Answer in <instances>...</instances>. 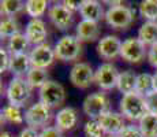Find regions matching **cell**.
I'll list each match as a JSON object with an SVG mask.
<instances>
[{
  "instance_id": "cell-1",
  "label": "cell",
  "mask_w": 157,
  "mask_h": 137,
  "mask_svg": "<svg viewBox=\"0 0 157 137\" xmlns=\"http://www.w3.org/2000/svg\"><path fill=\"white\" fill-rule=\"evenodd\" d=\"M120 114L128 121H141L147 114V107L145 97L138 93L124 95L120 100Z\"/></svg>"
},
{
  "instance_id": "cell-2",
  "label": "cell",
  "mask_w": 157,
  "mask_h": 137,
  "mask_svg": "<svg viewBox=\"0 0 157 137\" xmlns=\"http://www.w3.org/2000/svg\"><path fill=\"white\" fill-rule=\"evenodd\" d=\"M83 112L90 119H100L102 115L111 111V100L104 92H94L86 96L82 104Z\"/></svg>"
},
{
  "instance_id": "cell-3",
  "label": "cell",
  "mask_w": 157,
  "mask_h": 137,
  "mask_svg": "<svg viewBox=\"0 0 157 137\" xmlns=\"http://www.w3.org/2000/svg\"><path fill=\"white\" fill-rule=\"evenodd\" d=\"M7 100L11 106L23 107L32 96V87L23 77H14L7 87Z\"/></svg>"
},
{
  "instance_id": "cell-4",
  "label": "cell",
  "mask_w": 157,
  "mask_h": 137,
  "mask_svg": "<svg viewBox=\"0 0 157 137\" xmlns=\"http://www.w3.org/2000/svg\"><path fill=\"white\" fill-rule=\"evenodd\" d=\"M105 21L112 29L124 30L134 22V13L130 7L120 6H111L105 11Z\"/></svg>"
},
{
  "instance_id": "cell-5",
  "label": "cell",
  "mask_w": 157,
  "mask_h": 137,
  "mask_svg": "<svg viewBox=\"0 0 157 137\" xmlns=\"http://www.w3.org/2000/svg\"><path fill=\"white\" fill-rule=\"evenodd\" d=\"M52 119V108L41 102L32 104L25 112V122L32 129H41L49 123Z\"/></svg>"
},
{
  "instance_id": "cell-6",
  "label": "cell",
  "mask_w": 157,
  "mask_h": 137,
  "mask_svg": "<svg viewBox=\"0 0 157 137\" xmlns=\"http://www.w3.org/2000/svg\"><path fill=\"white\" fill-rule=\"evenodd\" d=\"M53 51H55V56L59 60L71 62V60H75L79 56L81 51H82V45H81V41L77 38V36L68 34V36H63L56 42Z\"/></svg>"
},
{
  "instance_id": "cell-7",
  "label": "cell",
  "mask_w": 157,
  "mask_h": 137,
  "mask_svg": "<svg viewBox=\"0 0 157 137\" xmlns=\"http://www.w3.org/2000/svg\"><path fill=\"white\" fill-rule=\"evenodd\" d=\"M40 102L47 104L51 108H57L64 103L66 100V91L62 84L56 81H48L44 87L40 88L38 92Z\"/></svg>"
},
{
  "instance_id": "cell-8",
  "label": "cell",
  "mask_w": 157,
  "mask_h": 137,
  "mask_svg": "<svg viewBox=\"0 0 157 137\" xmlns=\"http://www.w3.org/2000/svg\"><path fill=\"white\" fill-rule=\"evenodd\" d=\"M146 50H145V44L140 38L130 37L126 38L122 42V48H120V56L123 60L128 63H141L144 60Z\"/></svg>"
},
{
  "instance_id": "cell-9",
  "label": "cell",
  "mask_w": 157,
  "mask_h": 137,
  "mask_svg": "<svg viewBox=\"0 0 157 137\" xmlns=\"http://www.w3.org/2000/svg\"><path fill=\"white\" fill-rule=\"evenodd\" d=\"M119 74L112 63H102L94 71V82L102 91H111L117 85Z\"/></svg>"
},
{
  "instance_id": "cell-10",
  "label": "cell",
  "mask_w": 157,
  "mask_h": 137,
  "mask_svg": "<svg viewBox=\"0 0 157 137\" xmlns=\"http://www.w3.org/2000/svg\"><path fill=\"white\" fill-rule=\"evenodd\" d=\"M94 81V71L89 63H75L70 71V82L79 89H86Z\"/></svg>"
},
{
  "instance_id": "cell-11",
  "label": "cell",
  "mask_w": 157,
  "mask_h": 137,
  "mask_svg": "<svg viewBox=\"0 0 157 137\" xmlns=\"http://www.w3.org/2000/svg\"><path fill=\"white\" fill-rule=\"evenodd\" d=\"M48 17H49L51 22L53 23V26L62 32L68 30L74 23V15L63 4H53L48 10Z\"/></svg>"
},
{
  "instance_id": "cell-12",
  "label": "cell",
  "mask_w": 157,
  "mask_h": 137,
  "mask_svg": "<svg viewBox=\"0 0 157 137\" xmlns=\"http://www.w3.org/2000/svg\"><path fill=\"white\" fill-rule=\"evenodd\" d=\"M30 63L32 67H37V69H45L49 67L55 60V51L51 48V45L48 44H41L37 45L30 52Z\"/></svg>"
},
{
  "instance_id": "cell-13",
  "label": "cell",
  "mask_w": 157,
  "mask_h": 137,
  "mask_svg": "<svg viewBox=\"0 0 157 137\" xmlns=\"http://www.w3.org/2000/svg\"><path fill=\"white\" fill-rule=\"evenodd\" d=\"M120 48H122V41L119 40V37L113 34H108L98 41L96 50L101 58L111 60L120 56Z\"/></svg>"
},
{
  "instance_id": "cell-14",
  "label": "cell",
  "mask_w": 157,
  "mask_h": 137,
  "mask_svg": "<svg viewBox=\"0 0 157 137\" xmlns=\"http://www.w3.org/2000/svg\"><path fill=\"white\" fill-rule=\"evenodd\" d=\"M25 36L28 37L30 44H34L36 47L45 44L48 36V30L45 23L41 19H30L25 27Z\"/></svg>"
},
{
  "instance_id": "cell-15",
  "label": "cell",
  "mask_w": 157,
  "mask_h": 137,
  "mask_svg": "<svg viewBox=\"0 0 157 137\" xmlns=\"http://www.w3.org/2000/svg\"><path fill=\"white\" fill-rule=\"evenodd\" d=\"M97 121L100 122L102 130H104L107 135L117 136L126 127L124 117H123L122 114H117V112L109 111L105 115H102L100 119H97Z\"/></svg>"
},
{
  "instance_id": "cell-16",
  "label": "cell",
  "mask_w": 157,
  "mask_h": 137,
  "mask_svg": "<svg viewBox=\"0 0 157 137\" xmlns=\"http://www.w3.org/2000/svg\"><path fill=\"white\" fill-rule=\"evenodd\" d=\"M78 112L75 108L72 107H64L60 111H57L56 117H55V123L56 127L62 132H66V130H72L75 126L78 125Z\"/></svg>"
},
{
  "instance_id": "cell-17",
  "label": "cell",
  "mask_w": 157,
  "mask_h": 137,
  "mask_svg": "<svg viewBox=\"0 0 157 137\" xmlns=\"http://www.w3.org/2000/svg\"><path fill=\"white\" fill-rule=\"evenodd\" d=\"M81 15L85 21H90V22H96L101 21L102 18H105L104 8H102L100 2L96 0H83L81 3Z\"/></svg>"
},
{
  "instance_id": "cell-18",
  "label": "cell",
  "mask_w": 157,
  "mask_h": 137,
  "mask_svg": "<svg viewBox=\"0 0 157 137\" xmlns=\"http://www.w3.org/2000/svg\"><path fill=\"white\" fill-rule=\"evenodd\" d=\"M100 37V27L96 22L82 19L77 25V38L79 41H96Z\"/></svg>"
},
{
  "instance_id": "cell-19",
  "label": "cell",
  "mask_w": 157,
  "mask_h": 137,
  "mask_svg": "<svg viewBox=\"0 0 157 137\" xmlns=\"http://www.w3.org/2000/svg\"><path fill=\"white\" fill-rule=\"evenodd\" d=\"M30 69H32V63H30V56L28 54L11 55L10 71L13 73L15 77H22L25 74L28 75Z\"/></svg>"
},
{
  "instance_id": "cell-20",
  "label": "cell",
  "mask_w": 157,
  "mask_h": 137,
  "mask_svg": "<svg viewBox=\"0 0 157 137\" xmlns=\"http://www.w3.org/2000/svg\"><path fill=\"white\" fill-rule=\"evenodd\" d=\"M137 78H138V74H135V71H132V70H126V71L119 74L116 88L119 89L120 93H123V96L134 93L135 85H137Z\"/></svg>"
},
{
  "instance_id": "cell-21",
  "label": "cell",
  "mask_w": 157,
  "mask_h": 137,
  "mask_svg": "<svg viewBox=\"0 0 157 137\" xmlns=\"http://www.w3.org/2000/svg\"><path fill=\"white\" fill-rule=\"evenodd\" d=\"M138 38L145 45H150L157 42V23L156 22H145L138 30Z\"/></svg>"
},
{
  "instance_id": "cell-22",
  "label": "cell",
  "mask_w": 157,
  "mask_h": 137,
  "mask_svg": "<svg viewBox=\"0 0 157 137\" xmlns=\"http://www.w3.org/2000/svg\"><path fill=\"white\" fill-rule=\"evenodd\" d=\"M155 92V82H153V75L149 73H142L138 74L137 85H135V93L140 96L146 97L150 93Z\"/></svg>"
},
{
  "instance_id": "cell-23",
  "label": "cell",
  "mask_w": 157,
  "mask_h": 137,
  "mask_svg": "<svg viewBox=\"0 0 157 137\" xmlns=\"http://www.w3.org/2000/svg\"><path fill=\"white\" fill-rule=\"evenodd\" d=\"M29 40L25 34L18 33V34L13 36L11 38H8L7 44V51L11 55H19V54H26V50L29 47Z\"/></svg>"
},
{
  "instance_id": "cell-24",
  "label": "cell",
  "mask_w": 157,
  "mask_h": 137,
  "mask_svg": "<svg viewBox=\"0 0 157 137\" xmlns=\"http://www.w3.org/2000/svg\"><path fill=\"white\" fill-rule=\"evenodd\" d=\"M23 121H25V115L21 111V107L8 104L2 110V122H7L11 125H21Z\"/></svg>"
},
{
  "instance_id": "cell-25",
  "label": "cell",
  "mask_w": 157,
  "mask_h": 137,
  "mask_svg": "<svg viewBox=\"0 0 157 137\" xmlns=\"http://www.w3.org/2000/svg\"><path fill=\"white\" fill-rule=\"evenodd\" d=\"M138 127L144 137H157V115L147 112L140 121Z\"/></svg>"
},
{
  "instance_id": "cell-26",
  "label": "cell",
  "mask_w": 157,
  "mask_h": 137,
  "mask_svg": "<svg viewBox=\"0 0 157 137\" xmlns=\"http://www.w3.org/2000/svg\"><path fill=\"white\" fill-rule=\"evenodd\" d=\"M26 80L30 84L32 88H41L47 84L48 81V73L45 69H37V67H32L29 70Z\"/></svg>"
},
{
  "instance_id": "cell-27",
  "label": "cell",
  "mask_w": 157,
  "mask_h": 137,
  "mask_svg": "<svg viewBox=\"0 0 157 137\" xmlns=\"http://www.w3.org/2000/svg\"><path fill=\"white\" fill-rule=\"evenodd\" d=\"M19 33V23L14 17H7L0 23V36L2 38H11Z\"/></svg>"
},
{
  "instance_id": "cell-28",
  "label": "cell",
  "mask_w": 157,
  "mask_h": 137,
  "mask_svg": "<svg viewBox=\"0 0 157 137\" xmlns=\"http://www.w3.org/2000/svg\"><path fill=\"white\" fill-rule=\"evenodd\" d=\"M48 2L45 0H28L25 6V10L32 19H38V17H43L47 11Z\"/></svg>"
},
{
  "instance_id": "cell-29",
  "label": "cell",
  "mask_w": 157,
  "mask_h": 137,
  "mask_svg": "<svg viewBox=\"0 0 157 137\" xmlns=\"http://www.w3.org/2000/svg\"><path fill=\"white\" fill-rule=\"evenodd\" d=\"M140 14L146 19V22L157 21V0H145L140 4Z\"/></svg>"
},
{
  "instance_id": "cell-30",
  "label": "cell",
  "mask_w": 157,
  "mask_h": 137,
  "mask_svg": "<svg viewBox=\"0 0 157 137\" xmlns=\"http://www.w3.org/2000/svg\"><path fill=\"white\" fill-rule=\"evenodd\" d=\"M26 3L19 0H4L2 2V14L6 17H14L15 14L21 13L25 8Z\"/></svg>"
},
{
  "instance_id": "cell-31",
  "label": "cell",
  "mask_w": 157,
  "mask_h": 137,
  "mask_svg": "<svg viewBox=\"0 0 157 137\" xmlns=\"http://www.w3.org/2000/svg\"><path fill=\"white\" fill-rule=\"evenodd\" d=\"M104 130H102L101 125L98 121L90 119L87 121L83 126V135L85 137H104Z\"/></svg>"
},
{
  "instance_id": "cell-32",
  "label": "cell",
  "mask_w": 157,
  "mask_h": 137,
  "mask_svg": "<svg viewBox=\"0 0 157 137\" xmlns=\"http://www.w3.org/2000/svg\"><path fill=\"white\" fill-rule=\"evenodd\" d=\"M117 137H144L140 127L134 125H126V127L117 135Z\"/></svg>"
},
{
  "instance_id": "cell-33",
  "label": "cell",
  "mask_w": 157,
  "mask_h": 137,
  "mask_svg": "<svg viewBox=\"0 0 157 137\" xmlns=\"http://www.w3.org/2000/svg\"><path fill=\"white\" fill-rule=\"evenodd\" d=\"M10 62H11V56L8 55V51L6 48L0 50V71L4 73L7 70H10Z\"/></svg>"
},
{
  "instance_id": "cell-34",
  "label": "cell",
  "mask_w": 157,
  "mask_h": 137,
  "mask_svg": "<svg viewBox=\"0 0 157 137\" xmlns=\"http://www.w3.org/2000/svg\"><path fill=\"white\" fill-rule=\"evenodd\" d=\"M145 102H146L147 112L157 115V92H156V91L153 93H150L149 96L145 97Z\"/></svg>"
},
{
  "instance_id": "cell-35",
  "label": "cell",
  "mask_w": 157,
  "mask_h": 137,
  "mask_svg": "<svg viewBox=\"0 0 157 137\" xmlns=\"http://www.w3.org/2000/svg\"><path fill=\"white\" fill-rule=\"evenodd\" d=\"M40 137H63L62 130H59L56 126H47L41 130Z\"/></svg>"
},
{
  "instance_id": "cell-36",
  "label": "cell",
  "mask_w": 157,
  "mask_h": 137,
  "mask_svg": "<svg viewBox=\"0 0 157 137\" xmlns=\"http://www.w3.org/2000/svg\"><path fill=\"white\" fill-rule=\"evenodd\" d=\"M147 60L153 67H157V42L153 44L149 48V52H147Z\"/></svg>"
},
{
  "instance_id": "cell-37",
  "label": "cell",
  "mask_w": 157,
  "mask_h": 137,
  "mask_svg": "<svg viewBox=\"0 0 157 137\" xmlns=\"http://www.w3.org/2000/svg\"><path fill=\"white\" fill-rule=\"evenodd\" d=\"M81 3L82 2H71V0H66V2H63L62 4L64 6L67 10H70L71 13H74V11H79L81 10Z\"/></svg>"
},
{
  "instance_id": "cell-38",
  "label": "cell",
  "mask_w": 157,
  "mask_h": 137,
  "mask_svg": "<svg viewBox=\"0 0 157 137\" xmlns=\"http://www.w3.org/2000/svg\"><path fill=\"white\" fill-rule=\"evenodd\" d=\"M18 137H40V133H37L36 129H32V127H26L22 132L19 133Z\"/></svg>"
},
{
  "instance_id": "cell-39",
  "label": "cell",
  "mask_w": 157,
  "mask_h": 137,
  "mask_svg": "<svg viewBox=\"0 0 157 137\" xmlns=\"http://www.w3.org/2000/svg\"><path fill=\"white\" fill-rule=\"evenodd\" d=\"M153 82H155V91L157 92V71L155 73V75H153Z\"/></svg>"
},
{
  "instance_id": "cell-40",
  "label": "cell",
  "mask_w": 157,
  "mask_h": 137,
  "mask_svg": "<svg viewBox=\"0 0 157 137\" xmlns=\"http://www.w3.org/2000/svg\"><path fill=\"white\" fill-rule=\"evenodd\" d=\"M0 137H13V136H11L8 132H2V135H0Z\"/></svg>"
},
{
  "instance_id": "cell-41",
  "label": "cell",
  "mask_w": 157,
  "mask_h": 137,
  "mask_svg": "<svg viewBox=\"0 0 157 137\" xmlns=\"http://www.w3.org/2000/svg\"><path fill=\"white\" fill-rule=\"evenodd\" d=\"M104 137H117V136H112V135H105Z\"/></svg>"
},
{
  "instance_id": "cell-42",
  "label": "cell",
  "mask_w": 157,
  "mask_h": 137,
  "mask_svg": "<svg viewBox=\"0 0 157 137\" xmlns=\"http://www.w3.org/2000/svg\"><path fill=\"white\" fill-rule=\"evenodd\" d=\"M156 23H157V21H156Z\"/></svg>"
}]
</instances>
